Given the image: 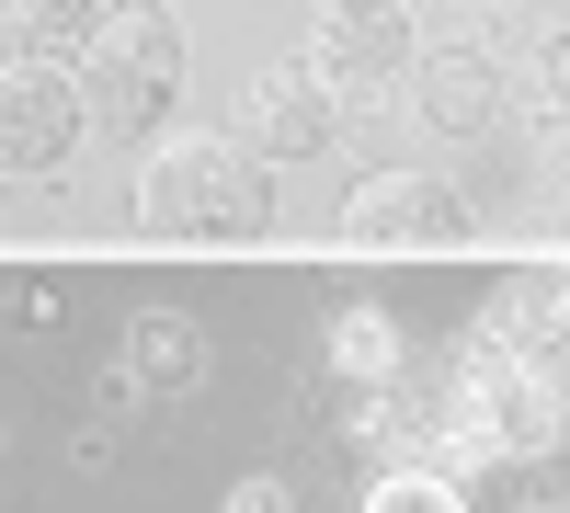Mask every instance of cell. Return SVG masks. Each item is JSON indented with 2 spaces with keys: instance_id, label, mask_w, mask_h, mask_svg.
Returning a JSON list of instances; mask_svg holds the SVG:
<instances>
[{
  "instance_id": "3957f363",
  "label": "cell",
  "mask_w": 570,
  "mask_h": 513,
  "mask_svg": "<svg viewBox=\"0 0 570 513\" xmlns=\"http://www.w3.org/2000/svg\"><path fill=\"white\" fill-rule=\"evenodd\" d=\"M343 240L354 251H456L468 240V195L445 171H365L354 206H343Z\"/></svg>"
},
{
  "instance_id": "7a4b0ae2",
  "label": "cell",
  "mask_w": 570,
  "mask_h": 513,
  "mask_svg": "<svg viewBox=\"0 0 570 513\" xmlns=\"http://www.w3.org/2000/svg\"><path fill=\"white\" fill-rule=\"evenodd\" d=\"M80 80V103L104 115V126H160L171 115V91H183V34L160 0H115V23L91 34V58L69 69Z\"/></svg>"
},
{
  "instance_id": "9c48e42d",
  "label": "cell",
  "mask_w": 570,
  "mask_h": 513,
  "mask_svg": "<svg viewBox=\"0 0 570 513\" xmlns=\"http://www.w3.org/2000/svg\"><path fill=\"white\" fill-rule=\"evenodd\" d=\"M104 23H115L104 0H12V58H58V69H80Z\"/></svg>"
},
{
  "instance_id": "4fadbf2b",
  "label": "cell",
  "mask_w": 570,
  "mask_h": 513,
  "mask_svg": "<svg viewBox=\"0 0 570 513\" xmlns=\"http://www.w3.org/2000/svg\"><path fill=\"white\" fill-rule=\"evenodd\" d=\"M365 513H468L456 480H422V468H389V491H376Z\"/></svg>"
},
{
  "instance_id": "6da1fadb",
  "label": "cell",
  "mask_w": 570,
  "mask_h": 513,
  "mask_svg": "<svg viewBox=\"0 0 570 513\" xmlns=\"http://www.w3.org/2000/svg\"><path fill=\"white\" fill-rule=\"evenodd\" d=\"M274 217V160L252 137H171L137 171V228L149 240H252Z\"/></svg>"
},
{
  "instance_id": "9a60e30c",
  "label": "cell",
  "mask_w": 570,
  "mask_h": 513,
  "mask_svg": "<svg viewBox=\"0 0 570 513\" xmlns=\"http://www.w3.org/2000/svg\"><path fill=\"white\" fill-rule=\"evenodd\" d=\"M548 103H559V126H570V34L548 46Z\"/></svg>"
},
{
  "instance_id": "5bb4252c",
  "label": "cell",
  "mask_w": 570,
  "mask_h": 513,
  "mask_svg": "<svg viewBox=\"0 0 570 513\" xmlns=\"http://www.w3.org/2000/svg\"><path fill=\"white\" fill-rule=\"evenodd\" d=\"M228 513H297V491H285V480H240V491H228Z\"/></svg>"
},
{
  "instance_id": "277c9868",
  "label": "cell",
  "mask_w": 570,
  "mask_h": 513,
  "mask_svg": "<svg viewBox=\"0 0 570 513\" xmlns=\"http://www.w3.org/2000/svg\"><path fill=\"white\" fill-rule=\"evenodd\" d=\"M308 69L331 91H389L411 69V23H400V0H320V23H308Z\"/></svg>"
},
{
  "instance_id": "52a82bcc",
  "label": "cell",
  "mask_w": 570,
  "mask_h": 513,
  "mask_svg": "<svg viewBox=\"0 0 570 513\" xmlns=\"http://www.w3.org/2000/svg\"><path fill=\"white\" fill-rule=\"evenodd\" d=\"M240 137H252L263 160H297V149H320V137H331V80H320L308 58H285V69L240 80Z\"/></svg>"
},
{
  "instance_id": "ba28073f",
  "label": "cell",
  "mask_w": 570,
  "mask_h": 513,
  "mask_svg": "<svg viewBox=\"0 0 570 513\" xmlns=\"http://www.w3.org/2000/svg\"><path fill=\"white\" fill-rule=\"evenodd\" d=\"M411 103L434 137H480V126H502V69L480 46H434V58H411Z\"/></svg>"
},
{
  "instance_id": "5b68a950",
  "label": "cell",
  "mask_w": 570,
  "mask_h": 513,
  "mask_svg": "<svg viewBox=\"0 0 570 513\" xmlns=\"http://www.w3.org/2000/svg\"><path fill=\"white\" fill-rule=\"evenodd\" d=\"M80 80L58 69V58H12V91H0V160L12 171H58L69 149H80Z\"/></svg>"
},
{
  "instance_id": "8fae6325",
  "label": "cell",
  "mask_w": 570,
  "mask_h": 513,
  "mask_svg": "<svg viewBox=\"0 0 570 513\" xmlns=\"http://www.w3.org/2000/svg\"><path fill=\"white\" fill-rule=\"evenodd\" d=\"M434 434H445V411H422V399H400V388L354 411V445L376 456V468H411V456H422V445H434Z\"/></svg>"
},
{
  "instance_id": "7c38bea8",
  "label": "cell",
  "mask_w": 570,
  "mask_h": 513,
  "mask_svg": "<svg viewBox=\"0 0 570 513\" xmlns=\"http://www.w3.org/2000/svg\"><path fill=\"white\" fill-rule=\"evenodd\" d=\"M331 354L354 365V377H400V332L376 308H343V332H331Z\"/></svg>"
},
{
  "instance_id": "30bf717a",
  "label": "cell",
  "mask_w": 570,
  "mask_h": 513,
  "mask_svg": "<svg viewBox=\"0 0 570 513\" xmlns=\"http://www.w3.org/2000/svg\"><path fill=\"white\" fill-rule=\"evenodd\" d=\"M126 354H137V377H149V388H183V377H195V365H206V332H195V319H183V308H137Z\"/></svg>"
},
{
  "instance_id": "8992f818",
  "label": "cell",
  "mask_w": 570,
  "mask_h": 513,
  "mask_svg": "<svg viewBox=\"0 0 570 513\" xmlns=\"http://www.w3.org/2000/svg\"><path fill=\"white\" fill-rule=\"evenodd\" d=\"M480 343H502L513 365H537V377L570 399V274H525V286H502L480 308Z\"/></svg>"
}]
</instances>
